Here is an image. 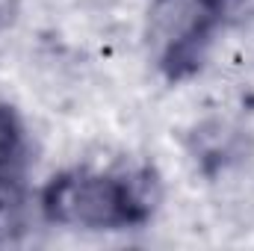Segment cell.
Masks as SVG:
<instances>
[{
  "label": "cell",
  "instance_id": "2",
  "mask_svg": "<svg viewBox=\"0 0 254 251\" xmlns=\"http://www.w3.org/2000/svg\"><path fill=\"white\" fill-rule=\"evenodd\" d=\"M246 0H148V54L166 83L195 77Z\"/></svg>",
  "mask_w": 254,
  "mask_h": 251
},
{
  "label": "cell",
  "instance_id": "4",
  "mask_svg": "<svg viewBox=\"0 0 254 251\" xmlns=\"http://www.w3.org/2000/svg\"><path fill=\"white\" fill-rule=\"evenodd\" d=\"M21 18V0H0V33L12 30Z\"/></svg>",
  "mask_w": 254,
  "mask_h": 251
},
{
  "label": "cell",
  "instance_id": "1",
  "mask_svg": "<svg viewBox=\"0 0 254 251\" xmlns=\"http://www.w3.org/2000/svg\"><path fill=\"white\" fill-rule=\"evenodd\" d=\"M160 204V184L145 166H68L39 192L48 225L89 234L145 228Z\"/></svg>",
  "mask_w": 254,
  "mask_h": 251
},
{
  "label": "cell",
  "instance_id": "3",
  "mask_svg": "<svg viewBox=\"0 0 254 251\" xmlns=\"http://www.w3.org/2000/svg\"><path fill=\"white\" fill-rule=\"evenodd\" d=\"M33 145L21 113L0 101V246L18 243L27 231V178Z\"/></svg>",
  "mask_w": 254,
  "mask_h": 251
}]
</instances>
